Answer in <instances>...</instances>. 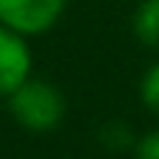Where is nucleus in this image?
<instances>
[{"mask_svg": "<svg viewBox=\"0 0 159 159\" xmlns=\"http://www.w3.org/2000/svg\"><path fill=\"white\" fill-rule=\"evenodd\" d=\"M131 31L134 39L148 48L159 50V0H140L131 14Z\"/></svg>", "mask_w": 159, "mask_h": 159, "instance_id": "obj_4", "label": "nucleus"}, {"mask_svg": "<svg viewBox=\"0 0 159 159\" xmlns=\"http://www.w3.org/2000/svg\"><path fill=\"white\" fill-rule=\"evenodd\" d=\"M34 70V53L28 39L0 25V98H11Z\"/></svg>", "mask_w": 159, "mask_h": 159, "instance_id": "obj_3", "label": "nucleus"}, {"mask_svg": "<svg viewBox=\"0 0 159 159\" xmlns=\"http://www.w3.org/2000/svg\"><path fill=\"white\" fill-rule=\"evenodd\" d=\"M67 11V0H0V25L31 39L53 31Z\"/></svg>", "mask_w": 159, "mask_h": 159, "instance_id": "obj_2", "label": "nucleus"}, {"mask_svg": "<svg viewBox=\"0 0 159 159\" xmlns=\"http://www.w3.org/2000/svg\"><path fill=\"white\" fill-rule=\"evenodd\" d=\"M8 112L17 126L34 134H48L61 126L67 115V101L64 92L45 81V78H28L11 98H8Z\"/></svg>", "mask_w": 159, "mask_h": 159, "instance_id": "obj_1", "label": "nucleus"}, {"mask_svg": "<svg viewBox=\"0 0 159 159\" xmlns=\"http://www.w3.org/2000/svg\"><path fill=\"white\" fill-rule=\"evenodd\" d=\"M140 101L151 115L159 117V61H154L140 78Z\"/></svg>", "mask_w": 159, "mask_h": 159, "instance_id": "obj_5", "label": "nucleus"}, {"mask_svg": "<svg viewBox=\"0 0 159 159\" xmlns=\"http://www.w3.org/2000/svg\"><path fill=\"white\" fill-rule=\"evenodd\" d=\"M101 143L109 145L112 151H123V148H134V145H137V143H134V134H131L129 126L120 123V120L106 123V126L101 129Z\"/></svg>", "mask_w": 159, "mask_h": 159, "instance_id": "obj_6", "label": "nucleus"}, {"mask_svg": "<svg viewBox=\"0 0 159 159\" xmlns=\"http://www.w3.org/2000/svg\"><path fill=\"white\" fill-rule=\"evenodd\" d=\"M134 159H159V129L145 131L137 145H134Z\"/></svg>", "mask_w": 159, "mask_h": 159, "instance_id": "obj_7", "label": "nucleus"}]
</instances>
